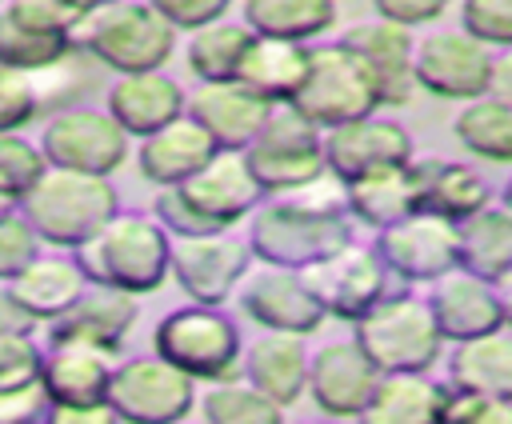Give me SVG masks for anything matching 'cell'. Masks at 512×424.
Returning a JSON list of instances; mask_svg holds the SVG:
<instances>
[{
	"instance_id": "6da1fadb",
	"label": "cell",
	"mask_w": 512,
	"mask_h": 424,
	"mask_svg": "<svg viewBox=\"0 0 512 424\" xmlns=\"http://www.w3.org/2000/svg\"><path fill=\"white\" fill-rule=\"evenodd\" d=\"M252 260L276 268H308L336 248L356 240V220L348 216L344 184L328 172L288 192H272L256 204L244 232Z\"/></svg>"
},
{
	"instance_id": "7a4b0ae2",
	"label": "cell",
	"mask_w": 512,
	"mask_h": 424,
	"mask_svg": "<svg viewBox=\"0 0 512 424\" xmlns=\"http://www.w3.org/2000/svg\"><path fill=\"white\" fill-rule=\"evenodd\" d=\"M168 248L172 236L152 220V212H116L72 256L88 284L144 296L168 280Z\"/></svg>"
},
{
	"instance_id": "3957f363",
	"label": "cell",
	"mask_w": 512,
	"mask_h": 424,
	"mask_svg": "<svg viewBox=\"0 0 512 424\" xmlns=\"http://www.w3.org/2000/svg\"><path fill=\"white\" fill-rule=\"evenodd\" d=\"M16 208L32 224L40 244L76 252L104 220H112L120 212V196H116L108 176L48 164L44 176L28 188V196Z\"/></svg>"
},
{
	"instance_id": "277c9868",
	"label": "cell",
	"mask_w": 512,
	"mask_h": 424,
	"mask_svg": "<svg viewBox=\"0 0 512 424\" xmlns=\"http://www.w3.org/2000/svg\"><path fill=\"white\" fill-rule=\"evenodd\" d=\"M72 40L76 52L112 68L116 76L164 68L176 52V28L148 0H112L84 12Z\"/></svg>"
},
{
	"instance_id": "5b68a950",
	"label": "cell",
	"mask_w": 512,
	"mask_h": 424,
	"mask_svg": "<svg viewBox=\"0 0 512 424\" xmlns=\"http://www.w3.org/2000/svg\"><path fill=\"white\" fill-rule=\"evenodd\" d=\"M152 352L180 368L188 380L220 384L240 376V328L232 316L208 304L172 308L152 328Z\"/></svg>"
},
{
	"instance_id": "8992f818",
	"label": "cell",
	"mask_w": 512,
	"mask_h": 424,
	"mask_svg": "<svg viewBox=\"0 0 512 424\" xmlns=\"http://www.w3.org/2000/svg\"><path fill=\"white\" fill-rule=\"evenodd\" d=\"M352 340L376 364V372H428L444 352L428 300L408 292H388L380 304H372L352 324Z\"/></svg>"
},
{
	"instance_id": "52a82bcc",
	"label": "cell",
	"mask_w": 512,
	"mask_h": 424,
	"mask_svg": "<svg viewBox=\"0 0 512 424\" xmlns=\"http://www.w3.org/2000/svg\"><path fill=\"white\" fill-rule=\"evenodd\" d=\"M288 104L300 116H308L316 128H336V124L380 112V92L364 60L344 40H332V44L308 48L304 84Z\"/></svg>"
},
{
	"instance_id": "ba28073f",
	"label": "cell",
	"mask_w": 512,
	"mask_h": 424,
	"mask_svg": "<svg viewBox=\"0 0 512 424\" xmlns=\"http://www.w3.org/2000/svg\"><path fill=\"white\" fill-rule=\"evenodd\" d=\"M244 160H248L256 184L264 188V196L300 188L328 172L324 168V128H316L292 104H276L268 112V120L260 124V132L252 136V144L244 148Z\"/></svg>"
},
{
	"instance_id": "9c48e42d",
	"label": "cell",
	"mask_w": 512,
	"mask_h": 424,
	"mask_svg": "<svg viewBox=\"0 0 512 424\" xmlns=\"http://www.w3.org/2000/svg\"><path fill=\"white\" fill-rule=\"evenodd\" d=\"M120 424H176L188 420L196 408V380H188L168 360L152 356H128L112 368L108 396Z\"/></svg>"
},
{
	"instance_id": "30bf717a",
	"label": "cell",
	"mask_w": 512,
	"mask_h": 424,
	"mask_svg": "<svg viewBox=\"0 0 512 424\" xmlns=\"http://www.w3.org/2000/svg\"><path fill=\"white\" fill-rule=\"evenodd\" d=\"M252 272V248L244 236L204 232V236H172L168 276L188 292L192 304L220 308Z\"/></svg>"
},
{
	"instance_id": "8fae6325",
	"label": "cell",
	"mask_w": 512,
	"mask_h": 424,
	"mask_svg": "<svg viewBox=\"0 0 512 424\" xmlns=\"http://www.w3.org/2000/svg\"><path fill=\"white\" fill-rule=\"evenodd\" d=\"M492 60L496 52L468 36L464 28H432L416 40L412 72L416 88L440 96V100H476L492 88Z\"/></svg>"
},
{
	"instance_id": "7c38bea8",
	"label": "cell",
	"mask_w": 512,
	"mask_h": 424,
	"mask_svg": "<svg viewBox=\"0 0 512 424\" xmlns=\"http://www.w3.org/2000/svg\"><path fill=\"white\" fill-rule=\"evenodd\" d=\"M308 292L316 296V304L324 308V316L348 320L356 324L372 304H380L388 296L392 272L384 268V260L376 256L372 244H344L332 256L300 268Z\"/></svg>"
},
{
	"instance_id": "4fadbf2b",
	"label": "cell",
	"mask_w": 512,
	"mask_h": 424,
	"mask_svg": "<svg viewBox=\"0 0 512 424\" xmlns=\"http://www.w3.org/2000/svg\"><path fill=\"white\" fill-rule=\"evenodd\" d=\"M40 152L52 168L112 176L128 160V132L104 108H60L40 132Z\"/></svg>"
},
{
	"instance_id": "5bb4252c",
	"label": "cell",
	"mask_w": 512,
	"mask_h": 424,
	"mask_svg": "<svg viewBox=\"0 0 512 424\" xmlns=\"http://www.w3.org/2000/svg\"><path fill=\"white\" fill-rule=\"evenodd\" d=\"M376 256L384 268L408 284H432L444 272L460 268V236L452 220L432 212H412L376 232Z\"/></svg>"
},
{
	"instance_id": "9a60e30c",
	"label": "cell",
	"mask_w": 512,
	"mask_h": 424,
	"mask_svg": "<svg viewBox=\"0 0 512 424\" xmlns=\"http://www.w3.org/2000/svg\"><path fill=\"white\" fill-rule=\"evenodd\" d=\"M184 204L204 220L208 232H228L240 220H248L256 212V204L264 200V188L256 184L244 152H216L196 176H188L184 184H172Z\"/></svg>"
},
{
	"instance_id": "2e32d148",
	"label": "cell",
	"mask_w": 512,
	"mask_h": 424,
	"mask_svg": "<svg viewBox=\"0 0 512 424\" xmlns=\"http://www.w3.org/2000/svg\"><path fill=\"white\" fill-rule=\"evenodd\" d=\"M416 156L412 132L388 116H360L336 128H324V168L332 180L348 184L376 168H392Z\"/></svg>"
},
{
	"instance_id": "e0dca14e",
	"label": "cell",
	"mask_w": 512,
	"mask_h": 424,
	"mask_svg": "<svg viewBox=\"0 0 512 424\" xmlns=\"http://www.w3.org/2000/svg\"><path fill=\"white\" fill-rule=\"evenodd\" d=\"M236 292H240V308L248 312V320H256L264 332L308 336L328 320L296 268L260 264L256 272L244 276V284Z\"/></svg>"
},
{
	"instance_id": "ac0fdd59",
	"label": "cell",
	"mask_w": 512,
	"mask_h": 424,
	"mask_svg": "<svg viewBox=\"0 0 512 424\" xmlns=\"http://www.w3.org/2000/svg\"><path fill=\"white\" fill-rule=\"evenodd\" d=\"M380 372L360 352L356 340H332L308 356V384L304 392L312 404L332 420H356V412L368 404Z\"/></svg>"
},
{
	"instance_id": "d6986e66",
	"label": "cell",
	"mask_w": 512,
	"mask_h": 424,
	"mask_svg": "<svg viewBox=\"0 0 512 424\" xmlns=\"http://www.w3.org/2000/svg\"><path fill=\"white\" fill-rule=\"evenodd\" d=\"M136 296L104 288V284H84V292L56 316L48 320V344H84L100 352H120L124 336L136 324Z\"/></svg>"
},
{
	"instance_id": "ffe728a7",
	"label": "cell",
	"mask_w": 512,
	"mask_h": 424,
	"mask_svg": "<svg viewBox=\"0 0 512 424\" xmlns=\"http://www.w3.org/2000/svg\"><path fill=\"white\" fill-rule=\"evenodd\" d=\"M340 40L372 72L376 92H380V108H400V104L412 100V92H416V72H412L416 40H412V28L376 16V20H364V24L348 28Z\"/></svg>"
},
{
	"instance_id": "44dd1931",
	"label": "cell",
	"mask_w": 512,
	"mask_h": 424,
	"mask_svg": "<svg viewBox=\"0 0 512 424\" xmlns=\"http://www.w3.org/2000/svg\"><path fill=\"white\" fill-rule=\"evenodd\" d=\"M184 88L176 84V76H168L164 68L152 72H124L108 84L104 92V112L128 132V140L148 136L156 128H164L168 120L184 116Z\"/></svg>"
},
{
	"instance_id": "7402d4cb",
	"label": "cell",
	"mask_w": 512,
	"mask_h": 424,
	"mask_svg": "<svg viewBox=\"0 0 512 424\" xmlns=\"http://www.w3.org/2000/svg\"><path fill=\"white\" fill-rule=\"evenodd\" d=\"M428 312L440 328L444 340H472L484 332L504 328L500 320V300H496V284L484 276H472L464 268L444 272L440 280H432V296H428Z\"/></svg>"
},
{
	"instance_id": "603a6c76",
	"label": "cell",
	"mask_w": 512,
	"mask_h": 424,
	"mask_svg": "<svg viewBox=\"0 0 512 424\" xmlns=\"http://www.w3.org/2000/svg\"><path fill=\"white\" fill-rule=\"evenodd\" d=\"M268 112H272V104L256 100L236 80L200 84L184 100V116H192L212 136V144L224 152H244L252 144V136L260 132V124L268 120Z\"/></svg>"
},
{
	"instance_id": "cb8c5ba5",
	"label": "cell",
	"mask_w": 512,
	"mask_h": 424,
	"mask_svg": "<svg viewBox=\"0 0 512 424\" xmlns=\"http://www.w3.org/2000/svg\"><path fill=\"white\" fill-rule=\"evenodd\" d=\"M216 152L220 148L192 116H176L164 128L140 136L136 168L152 188H172V184H184L188 176H196Z\"/></svg>"
},
{
	"instance_id": "d4e9b609",
	"label": "cell",
	"mask_w": 512,
	"mask_h": 424,
	"mask_svg": "<svg viewBox=\"0 0 512 424\" xmlns=\"http://www.w3.org/2000/svg\"><path fill=\"white\" fill-rule=\"evenodd\" d=\"M116 356L84 344H48L40 352V392L48 404H92L108 396Z\"/></svg>"
},
{
	"instance_id": "484cf974",
	"label": "cell",
	"mask_w": 512,
	"mask_h": 424,
	"mask_svg": "<svg viewBox=\"0 0 512 424\" xmlns=\"http://www.w3.org/2000/svg\"><path fill=\"white\" fill-rule=\"evenodd\" d=\"M344 200H348V216L376 232L420 212V156L348 180Z\"/></svg>"
},
{
	"instance_id": "4316f807",
	"label": "cell",
	"mask_w": 512,
	"mask_h": 424,
	"mask_svg": "<svg viewBox=\"0 0 512 424\" xmlns=\"http://www.w3.org/2000/svg\"><path fill=\"white\" fill-rule=\"evenodd\" d=\"M240 380L264 392L272 404L288 408L304 396L308 384V348L304 336L292 332H264L240 356Z\"/></svg>"
},
{
	"instance_id": "83f0119b",
	"label": "cell",
	"mask_w": 512,
	"mask_h": 424,
	"mask_svg": "<svg viewBox=\"0 0 512 424\" xmlns=\"http://www.w3.org/2000/svg\"><path fill=\"white\" fill-rule=\"evenodd\" d=\"M308 48L312 44H296V40H276V36H256L248 40L240 64H236V84L244 92H252L264 104H288L308 72Z\"/></svg>"
},
{
	"instance_id": "f1b7e54d",
	"label": "cell",
	"mask_w": 512,
	"mask_h": 424,
	"mask_svg": "<svg viewBox=\"0 0 512 424\" xmlns=\"http://www.w3.org/2000/svg\"><path fill=\"white\" fill-rule=\"evenodd\" d=\"M88 276L80 272L76 256L68 252H36L12 280V296L24 304V312L36 320V324H48L56 320L80 292H84Z\"/></svg>"
},
{
	"instance_id": "f546056e",
	"label": "cell",
	"mask_w": 512,
	"mask_h": 424,
	"mask_svg": "<svg viewBox=\"0 0 512 424\" xmlns=\"http://www.w3.org/2000/svg\"><path fill=\"white\" fill-rule=\"evenodd\" d=\"M492 204V184L480 168L444 156H420V212L440 220H468L472 212Z\"/></svg>"
},
{
	"instance_id": "4dcf8cb0",
	"label": "cell",
	"mask_w": 512,
	"mask_h": 424,
	"mask_svg": "<svg viewBox=\"0 0 512 424\" xmlns=\"http://www.w3.org/2000/svg\"><path fill=\"white\" fill-rule=\"evenodd\" d=\"M444 380L428 372H380L356 424H440Z\"/></svg>"
},
{
	"instance_id": "1f68e13d",
	"label": "cell",
	"mask_w": 512,
	"mask_h": 424,
	"mask_svg": "<svg viewBox=\"0 0 512 424\" xmlns=\"http://www.w3.org/2000/svg\"><path fill=\"white\" fill-rule=\"evenodd\" d=\"M448 384L488 400H512V332L496 328L460 340L448 356Z\"/></svg>"
},
{
	"instance_id": "d6a6232c",
	"label": "cell",
	"mask_w": 512,
	"mask_h": 424,
	"mask_svg": "<svg viewBox=\"0 0 512 424\" xmlns=\"http://www.w3.org/2000/svg\"><path fill=\"white\" fill-rule=\"evenodd\" d=\"M460 236V268L484 280H500L512 272V216L500 204H488L456 224Z\"/></svg>"
},
{
	"instance_id": "836d02e7",
	"label": "cell",
	"mask_w": 512,
	"mask_h": 424,
	"mask_svg": "<svg viewBox=\"0 0 512 424\" xmlns=\"http://www.w3.org/2000/svg\"><path fill=\"white\" fill-rule=\"evenodd\" d=\"M452 136L464 152L480 160L512 164V100L492 96V92L464 100L452 120Z\"/></svg>"
},
{
	"instance_id": "e575fe53",
	"label": "cell",
	"mask_w": 512,
	"mask_h": 424,
	"mask_svg": "<svg viewBox=\"0 0 512 424\" xmlns=\"http://www.w3.org/2000/svg\"><path fill=\"white\" fill-rule=\"evenodd\" d=\"M240 24L256 36L296 40L308 44L312 36L328 32L336 20V0H244Z\"/></svg>"
},
{
	"instance_id": "d590c367",
	"label": "cell",
	"mask_w": 512,
	"mask_h": 424,
	"mask_svg": "<svg viewBox=\"0 0 512 424\" xmlns=\"http://www.w3.org/2000/svg\"><path fill=\"white\" fill-rule=\"evenodd\" d=\"M248 40H252V32H248L240 20H212V24L192 28L188 40H184L188 72H192L200 84L232 80L240 56H244V48H248Z\"/></svg>"
},
{
	"instance_id": "8d00e7d4",
	"label": "cell",
	"mask_w": 512,
	"mask_h": 424,
	"mask_svg": "<svg viewBox=\"0 0 512 424\" xmlns=\"http://www.w3.org/2000/svg\"><path fill=\"white\" fill-rule=\"evenodd\" d=\"M76 56V40L72 36H52L40 28H28L20 20H12L0 8V64L24 76L36 72H56Z\"/></svg>"
},
{
	"instance_id": "74e56055",
	"label": "cell",
	"mask_w": 512,
	"mask_h": 424,
	"mask_svg": "<svg viewBox=\"0 0 512 424\" xmlns=\"http://www.w3.org/2000/svg\"><path fill=\"white\" fill-rule=\"evenodd\" d=\"M204 424H284V408L256 392L248 380H220L196 400Z\"/></svg>"
},
{
	"instance_id": "f35d334b",
	"label": "cell",
	"mask_w": 512,
	"mask_h": 424,
	"mask_svg": "<svg viewBox=\"0 0 512 424\" xmlns=\"http://www.w3.org/2000/svg\"><path fill=\"white\" fill-rule=\"evenodd\" d=\"M48 160L40 152V144H32L20 132H0V200L20 204L28 196V188L44 176Z\"/></svg>"
},
{
	"instance_id": "ab89813d",
	"label": "cell",
	"mask_w": 512,
	"mask_h": 424,
	"mask_svg": "<svg viewBox=\"0 0 512 424\" xmlns=\"http://www.w3.org/2000/svg\"><path fill=\"white\" fill-rule=\"evenodd\" d=\"M440 424H512V400H488L444 380Z\"/></svg>"
},
{
	"instance_id": "60d3db41",
	"label": "cell",
	"mask_w": 512,
	"mask_h": 424,
	"mask_svg": "<svg viewBox=\"0 0 512 424\" xmlns=\"http://www.w3.org/2000/svg\"><path fill=\"white\" fill-rule=\"evenodd\" d=\"M460 28L488 48H512V0H464Z\"/></svg>"
},
{
	"instance_id": "b9f144b4",
	"label": "cell",
	"mask_w": 512,
	"mask_h": 424,
	"mask_svg": "<svg viewBox=\"0 0 512 424\" xmlns=\"http://www.w3.org/2000/svg\"><path fill=\"white\" fill-rule=\"evenodd\" d=\"M40 104H44V96H40L36 80L0 64V132H20L24 124H32Z\"/></svg>"
},
{
	"instance_id": "7bdbcfd3",
	"label": "cell",
	"mask_w": 512,
	"mask_h": 424,
	"mask_svg": "<svg viewBox=\"0 0 512 424\" xmlns=\"http://www.w3.org/2000/svg\"><path fill=\"white\" fill-rule=\"evenodd\" d=\"M4 12L28 28L52 32V36H76V28L84 20V12L72 0H8Z\"/></svg>"
},
{
	"instance_id": "ee69618b",
	"label": "cell",
	"mask_w": 512,
	"mask_h": 424,
	"mask_svg": "<svg viewBox=\"0 0 512 424\" xmlns=\"http://www.w3.org/2000/svg\"><path fill=\"white\" fill-rule=\"evenodd\" d=\"M40 344L32 336H0V392L36 388L40 380Z\"/></svg>"
},
{
	"instance_id": "f6af8a7d",
	"label": "cell",
	"mask_w": 512,
	"mask_h": 424,
	"mask_svg": "<svg viewBox=\"0 0 512 424\" xmlns=\"http://www.w3.org/2000/svg\"><path fill=\"white\" fill-rule=\"evenodd\" d=\"M40 252V236L20 216V208L0 212V280H12Z\"/></svg>"
},
{
	"instance_id": "bcb514c9",
	"label": "cell",
	"mask_w": 512,
	"mask_h": 424,
	"mask_svg": "<svg viewBox=\"0 0 512 424\" xmlns=\"http://www.w3.org/2000/svg\"><path fill=\"white\" fill-rule=\"evenodd\" d=\"M176 32H192L200 24H212V20H224L228 4L232 0H148Z\"/></svg>"
},
{
	"instance_id": "7dc6e473",
	"label": "cell",
	"mask_w": 512,
	"mask_h": 424,
	"mask_svg": "<svg viewBox=\"0 0 512 424\" xmlns=\"http://www.w3.org/2000/svg\"><path fill=\"white\" fill-rule=\"evenodd\" d=\"M448 4H452V0H372L376 16L396 20V24H404V28H416V24H432V20H440Z\"/></svg>"
},
{
	"instance_id": "c3c4849f",
	"label": "cell",
	"mask_w": 512,
	"mask_h": 424,
	"mask_svg": "<svg viewBox=\"0 0 512 424\" xmlns=\"http://www.w3.org/2000/svg\"><path fill=\"white\" fill-rule=\"evenodd\" d=\"M44 424H120V416L112 412L108 400H92V404H48Z\"/></svg>"
},
{
	"instance_id": "681fc988",
	"label": "cell",
	"mask_w": 512,
	"mask_h": 424,
	"mask_svg": "<svg viewBox=\"0 0 512 424\" xmlns=\"http://www.w3.org/2000/svg\"><path fill=\"white\" fill-rule=\"evenodd\" d=\"M48 408L40 384L36 388H20V392H0V424H32L40 420Z\"/></svg>"
},
{
	"instance_id": "f907efd6",
	"label": "cell",
	"mask_w": 512,
	"mask_h": 424,
	"mask_svg": "<svg viewBox=\"0 0 512 424\" xmlns=\"http://www.w3.org/2000/svg\"><path fill=\"white\" fill-rule=\"evenodd\" d=\"M40 324L24 312V304L12 296L8 280H0V336H32Z\"/></svg>"
},
{
	"instance_id": "816d5d0a",
	"label": "cell",
	"mask_w": 512,
	"mask_h": 424,
	"mask_svg": "<svg viewBox=\"0 0 512 424\" xmlns=\"http://www.w3.org/2000/svg\"><path fill=\"white\" fill-rule=\"evenodd\" d=\"M492 96H504L512 100V48H500L496 60H492Z\"/></svg>"
},
{
	"instance_id": "f5cc1de1",
	"label": "cell",
	"mask_w": 512,
	"mask_h": 424,
	"mask_svg": "<svg viewBox=\"0 0 512 424\" xmlns=\"http://www.w3.org/2000/svg\"><path fill=\"white\" fill-rule=\"evenodd\" d=\"M496 300H500V320H504V328L512 332V272H504V276L496 280Z\"/></svg>"
},
{
	"instance_id": "db71d44e",
	"label": "cell",
	"mask_w": 512,
	"mask_h": 424,
	"mask_svg": "<svg viewBox=\"0 0 512 424\" xmlns=\"http://www.w3.org/2000/svg\"><path fill=\"white\" fill-rule=\"evenodd\" d=\"M500 208H504V212L512 216V176H508V184L500 188Z\"/></svg>"
},
{
	"instance_id": "11a10c76",
	"label": "cell",
	"mask_w": 512,
	"mask_h": 424,
	"mask_svg": "<svg viewBox=\"0 0 512 424\" xmlns=\"http://www.w3.org/2000/svg\"><path fill=\"white\" fill-rule=\"evenodd\" d=\"M80 12H92V8H104V4H112V0H72Z\"/></svg>"
},
{
	"instance_id": "9f6ffc18",
	"label": "cell",
	"mask_w": 512,
	"mask_h": 424,
	"mask_svg": "<svg viewBox=\"0 0 512 424\" xmlns=\"http://www.w3.org/2000/svg\"><path fill=\"white\" fill-rule=\"evenodd\" d=\"M300 424H336V420H300Z\"/></svg>"
},
{
	"instance_id": "6f0895ef",
	"label": "cell",
	"mask_w": 512,
	"mask_h": 424,
	"mask_svg": "<svg viewBox=\"0 0 512 424\" xmlns=\"http://www.w3.org/2000/svg\"><path fill=\"white\" fill-rule=\"evenodd\" d=\"M8 208H16V204H8V200H0V212H8Z\"/></svg>"
},
{
	"instance_id": "680465c9",
	"label": "cell",
	"mask_w": 512,
	"mask_h": 424,
	"mask_svg": "<svg viewBox=\"0 0 512 424\" xmlns=\"http://www.w3.org/2000/svg\"><path fill=\"white\" fill-rule=\"evenodd\" d=\"M176 424H192V420H176Z\"/></svg>"
},
{
	"instance_id": "91938a15",
	"label": "cell",
	"mask_w": 512,
	"mask_h": 424,
	"mask_svg": "<svg viewBox=\"0 0 512 424\" xmlns=\"http://www.w3.org/2000/svg\"><path fill=\"white\" fill-rule=\"evenodd\" d=\"M32 424H44V420H32Z\"/></svg>"
}]
</instances>
